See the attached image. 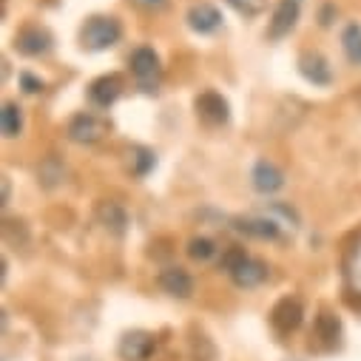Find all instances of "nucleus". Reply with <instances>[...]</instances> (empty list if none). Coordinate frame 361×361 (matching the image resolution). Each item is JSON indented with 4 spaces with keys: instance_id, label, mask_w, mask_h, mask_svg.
<instances>
[{
    "instance_id": "obj_10",
    "label": "nucleus",
    "mask_w": 361,
    "mask_h": 361,
    "mask_svg": "<svg viewBox=\"0 0 361 361\" xmlns=\"http://www.w3.org/2000/svg\"><path fill=\"white\" fill-rule=\"evenodd\" d=\"M250 185L262 197H274L276 191L285 188V171L270 159H256V165L250 168Z\"/></svg>"
},
{
    "instance_id": "obj_17",
    "label": "nucleus",
    "mask_w": 361,
    "mask_h": 361,
    "mask_svg": "<svg viewBox=\"0 0 361 361\" xmlns=\"http://www.w3.org/2000/svg\"><path fill=\"white\" fill-rule=\"evenodd\" d=\"M97 222H100L109 233L123 236V233H126V228H128V214H126V208H123L120 202L106 200V202H100V205H97Z\"/></svg>"
},
{
    "instance_id": "obj_8",
    "label": "nucleus",
    "mask_w": 361,
    "mask_h": 361,
    "mask_svg": "<svg viewBox=\"0 0 361 361\" xmlns=\"http://www.w3.org/2000/svg\"><path fill=\"white\" fill-rule=\"evenodd\" d=\"M15 49L26 57H46L51 49H54V37L46 26H23L18 35H15Z\"/></svg>"
},
{
    "instance_id": "obj_3",
    "label": "nucleus",
    "mask_w": 361,
    "mask_h": 361,
    "mask_svg": "<svg viewBox=\"0 0 361 361\" xmlns=\"http://www.w3.org/2000/svg\"><path fill=\"white\" fill-rule=\"evenodd\" d=\"M131 74L140 92L145 94H157L159 92V82H162V66H159V54L151 46H137L128 57Z\"/></svg>"
},
{
    "instance_id": "obj_28",
    "label": "nucleus",
    "mask_w": 361,
    "mask_h": 361,
    "mask_svg": "<svg viewBox=\"0 0 361 361\" xmlns=\"http://www.w3.org/2000/svg\"><path fill=\"white\" fill-rule=\"evenodd\" d=\"M80 361H94V358H80Z\"/></svg>"
},
{
    "instance_id": "obj_12",
    "label": "nucleus",
    "mask_w": 361,
    "mask_h": 361,
    "mask_svg": "<svg viewBox=\"0 0 361 361\" xmlns=\"http://www.w3.org/2000/svg\"><path fill=\"white\" fill-rule=\"evenodd\" d=\"M194 109H197V117L205 126H228V120H231L228 100L219 92H211V88H208V92H202V94H197Z\"/></svg>"
},
{
    "instance_id": "obj_7",
    "label": "nucleus",
    "mask_w": 361,
    "mask_h": 361,
    "mask_svg": "<svg viewBox=\"0 0 361 361\" xmlns=\"http://www.w3.org/2000/svg\"><path fill=\"white\" fill-rule=\"evenodd\" d=\"M302 4L305 0H279L274 15H270V23H267V40H282L296 29Z\"/></svg>"
},
{
    "instance_id": "obj_25",
    "label": "nucleus",
    "mask_w": 361,
    "mask_h": 361,
    "mask_svg": "<svg viewBox=\"0 0 361 361\" xmlns=\"http://www.w3.org/2000/svg\"><path fill=\"white\" fill-rule=\"evenodd\" d=\"M20 88H23L26 94H40L43 88H46V82H43L37 74H32V71H23V74H20Z\"/></svg>"
},
{
    "instance_id": "obj_1",
    "label": "nucleus",
    "mask_w": 361,
    "mask_h": 361,
    "mask_svg": "<svg viewBox=\"0 0 361 361\" xmlns=\"http://www.w3.org/2000/svg\"><path fill=\"white\" fill-rule=\"evenodd\" d=\"M219 267L231 276V282H233L236 288H242V290H253V288H259V285L270 276V267H267L262 259L247 256L242 247H228V250H222Z\"/></svg>"
},
{
    "instance_id": "obj_16",
    "label": "nucleus",
    "mask_w": 361,
    "mask_h": 361,
    "mask_svg": "<svg viewBox=\"0 0 361 361\" xmlns=\"http://www.w3.org/2000/svg\"><path fill=\"white\" fill-rule=\"evenodd\" d=\"M185 20H188L191 32H197V35H214L222 26V15L214 4H194L188 9Z\"/></svg>"
},
{
    "instance_id": "obj_22",
    "label": "nucleus",
    "mask_w": 361,
    "mask_h": 361,
    "mask_svg": "<svg viewBox=\"0 0 361 361\" xmlns=\"http://www.w3.org/2000/svg\"><path fill=\"white\" fill-rule=\"evenodd\" d=\"M185 253H188L194 262L205 264V262H211V259L219 253V247H216V242H214L211 236H191L188 245H185Z\"/></svg>"
},
{
    "instance_id": "obj_15",
    "label": "nucleus",
    "mask_w": 361,
    "mask_h": 361,
    "mask_svg": "<svg viewBox=\"0 0 361 361\" xmlns=\"http://www.w3.org/2000/svg\"><path fill=\"white\" fill-rule=\"evenodd\" d=\"M159 288H162L168 296H173V299H191V293H194V279H191V274H188L185 267L171 264V267L159 270Z\"/></svg>"
},
{
    "instance_id": "obj_27",
    "label": "nucleus",
    "mask_w": 361,
    "mask_h": 361,
    "mask_svg": "<svg viewBox=\"0 0 361 361\" xmlns=\"http://www.w3.org/2000/svg\"><path fill=\"white\" fill-rule=\"evenodd\" d=\"M333 12H336L333 6H324V9H322V26H330V23H333V20H330Z\"/></svg>"
},
{
    "instance_id": "obj_9",
    "label": "nucleus",
    "mask_w": 361,
    "mask_h": 361,
    "mask_svg": "<svg viewBox=\"0 0 361 361\" xmlns=\"http://www.w3.org/2000/svg\"><path fill=\"white\" fill-rule=\"evenodd\" d=\"M117 353L123 361H148L157 353V336L148 330H128L123 333Z\"/></svg>"
},
{
    "instance_id": "obj_24",
    "label": "nucleus",
    "mask_w": 361,
    "mask_h": 361,
    "mask_svg": "<svg viewBox=\"0 0 361 361\" xmlns=\"http://www.w3.org/2000/svg\"><path fill=\"white\" fill-rule=\"evenodd\" d=\"M225 4H228L236 15H242L245 20H253V18H259V15L267 9V0H225Z\"/></svg>"
},
{
    "instance_id": "obj_2",
    "label": "nucleus",
    "mask_w": 361,
    "mask_h": 361,
    "mask_svg": "<svg viewBox=\"0 0 361 361\" xmlns=\"http://www.w3.org/2000/svg\"><path fill=\"white\" fill-rule=\"evenodd\" d=\"M120 37H123V26L111 15H94L80 29V46L85 51H106V49L117 46Z\"/></svg>"
},
{
    "instance_id": "obj_4",
    "label": "nucleus",
    "mask_w": 361,
    "mask_h": 361,
    "mask_svg": "<svg viewBox=\"0 0 361 361\" xmlns=\"http://www.w3.org/2000/svg\"><path fill=\"white\" fill-rule=\"evenodd\" d=\"M109 131H111V123H109L106 117H100V114H92V111L74 114V117L68 120V126H66L68 140L77 142V145H94V142L106 140Z\"/></svg>"
},
{
    "instance_id": "obj_6",
    "label": "nucleus",
    "mask_w": 361,
    "mask_h": 361,
    "mask_svg": "<svg viewBox=\"0 0 361 361\" xmlns=\"http://www.w3.org/2000/svg\"><path fill=\"white\" fill-rule=\"evenodd\" d=\"M302 319H305V305H302V299H296V296L279 299V302L274 305V310H270V324H274V330H276L279 336L296 333L299 324H302Z\"/></svg>"
},
{
    "instance_id": "obj_26",
    "label": "nucleus",
    "mask_w": 361,
    "mask_h": 361,
    "mask_svg": "<svg viewBox=\"0 0 361 361\" xmlns=\"http://www.w3.org/2000/svg\"><path fill=\"white\" fill-rule=\"evenodd\" d=\"M137 4H140V6H145V9H162V6L168 4V0H137Z\"/></svg>"
},
{
    "instance_id": "obj_13",
    "label": "nucleus",
    "mask_w": 361,
    "mask_h": 361,
    "mask_svg": "<svg viewBox=\"0 0 361 361\" xmlns=\"http://www.w3.org/2000/svg\"><path fill=\"white\" fill-rule=\"evenodd\" d=\"M341 333H344V327H341V319H338V316H333V313H327V310H322V313L316 316V324H313V344H316L319 350H324V353L338 350V347H341Z\"/></svg>"
},
{
    "instance_id": "obj_20",
    "label": "nucleus",
    "mask_w": 361,
    "mask_h": 361,
    "mask_svg": "<svg viewBox=\"0 0 361 361\" xmlns=\"http://www.w3.org/2000/svg\"><path fill=\"white\" fill-rule=\"evenodd\" d=\"M157 165V154L151 151V148H142V145H134V148H128V171L134 173V176H148V171Z\"/></svg>"
},
{
    "instance_id": "obj_5",
    "label": "nucleus",
    "mask_w": 361,
    "mask_h": 361,
    "mask_svg": "<svg viewBox=\"0 0 361 361\" xmlns=\"http://www.w3.org/2000/svg\"><path fill=\"white\" fill-rule=\"evenodd\" d=\"M231 228L242 236L262 239V242H276V239H282V231H285L274 216L264 214V211H256V214H247V216H233Z\"/></svg>"
},
{
    "instance_id": "obj_21",
    "label": "nucleus",
    "mask_w": 361,
    "mask_h": 361,
    "mask_svg": "<svg viewBox=\"0 0 361 361\" xmlns=\"http://www.w3.org/2000/svg\"><path fill=\"white\" fill-rule=\"evenodd\" d=\"M341 49H344V57L353 66H361V26L358 23H347L344 26V32H341Z\"/></svg>"
},
{
    "instance_id": "obj_14",
    "label": "nucleus",
    "mask_w": 361,
    "mask_h": 361,
    "mask_svg": "<svg viewBox=\"0 0 361 361\" xmlns=\"http://www.w3.org/2000/svg\"><path fill=\"white\" fill-rule=\"evenodd\" d=\"M299 74L310 85H319V88H327L333 82V68H330L327 57L319 51H302L299 54Z\"/></svg>"
},
{
    "instance_id": "obj_11",
    "label": "nucleus",
    "mask_w": 361,
    "mask_h": 361,
    "mask_svg": "<svg viewBox=\"0 0 361 361\" xmlns=\"http://www.w3.org/2000/svg\"><path fill=\"white\" fill-rule=\"evenodd\" d=\"M123 88H126V82H123L120 74H103V77L88 82V103H92L94 109L106 111V109H111L120 100Z\"/></svg>"
},
{
    "instance_id": "obj_19",
    "label": "nucleus",
    "mask_w": 361,
    "mask_h": 361,
    "mask_svg": "<svg viewBox=\"0 0 361 361\" xmlns=\"http://www.w3.org/2000/svg\"><path fill=\"white\" fill-rule=\"evenodd\" d=\"M0 128H4L6 140H15L23 134V109L18 103H4V111H0Z\"/></svg>"
},
{
    "instance_id": "obj_23",
    "label": "nucleus",
    "mask_w": 361,
    "mask_h": 361,
    "mask_svg": "<svg viewBox=\"0 0 361 361\" xmlns=\"http://www.w3.org/2000/svg\"><path fill=\"white\" fill-rule=\"evenodd\" d=\"M63 173H66V168H63V162H60L57 157H46V159L40 162V168H37V179H40V183H43L46 188L60 185Z\"/></svg>"
},
{
    "instance_id": "obj_18",
    "label": "nucleus",
    "mask_w": 361,
    "mask_h": 361,
    "mask_svg": "<svg viewBox=\"0 0 361 361\" xmlns=\"http://www.w3.org/2000/svg\"><path fill=\"white\" fill-rule=\"evenodd\" d=\"M344 282L353 293L361 296V233H355L353 245L347 247V256H344Z\"/></svg>"
}]
</instances>
